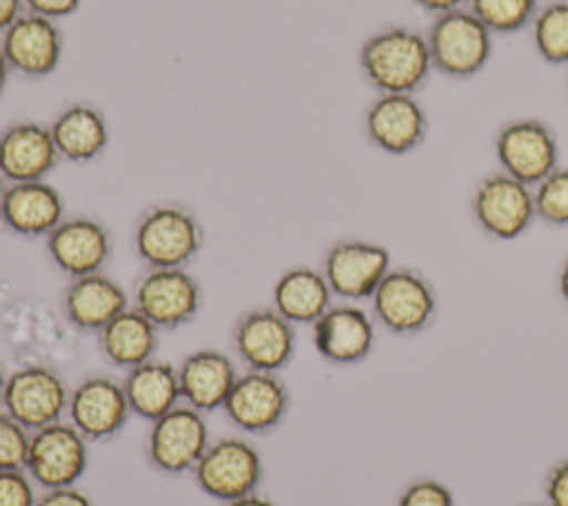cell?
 <instances>
[{"mask_svg": "<svg viewBox=\"0 0 568 506\" xmlns=\"http://www.w3.org/2000/svg\"><path fill=\"white\" fill-rule=\"evenodd\" d=\"M357 62L366 84L377 93L417 95L435 71L424 31L406 24H386L366 36Z\"/></svg>", "mask_w": 568, "mask_h": 506, "instance_id": "obj_1", "label": "cell"}, {"mask_svg": "<svg viewBox=\"0 0 568 506\" xmlns=\"http://www.w3.org/2000/svg\"><path fill=\"white\" fill-rule=\"evenodd\" d=\"M204 244L195 213L175 202L146 206L133 226V251L146 269H186Z\"/></svg>", "mask_w": 568, "mask_h": 506, "instance_id": "obj_2", "label": "cell"}, {"mask_svg": "<svg viewBox=\"0 0 568 506\" xmlns=\"http://www.w3.org/2000/svg\"><path fill=\"white\" fill-rule=\"evenodd\" d=\"M424 36L433 69L453 80H468L481 73L493 58L495 36L468 7L433 16Z\"/></svg>", "mask_w": 568, "mask_h": 506, "instance_id": "obj_3", "label": "cell"}, {"mask_svg": "<svg viewBox=\"0 0 568 506\" xmlns=\"http://www.w3.org/2000/svg\"><path fill=\"white\" fill-rule=\"evenodd\" d=\"M371 315L375 324L393 335H417L437 315L435 286L419 269L390 266L371 295Z\"/></svg>", "mask_w": 568, "mask_h": 506, "instance_id": "obj_4", "label": "cell"}, {"mask_svg": "<svg viewBox=\"0 0 568 506\" xmlns=\"http://www.w3.org/2000/svg\"><path fill=\"white\" fill-rule=\"evenodd\" d=\"M470 213L484 235L499 242L521 237L532 222V186L506 175L504 171L486 173L470 193Z\"/></svg>", "mask_w": 568, "mask_h": 506, "instance_id": "obj_5", "label": "cell"}, {"mask_svg": "<svg viewBox=\"0 0 568 506\" xmlns=\"http://www.w3.org/2000/svg\"><path fill=\"white\" fill-rule=\"evenodd\" d=\"M262 477L264 464L260 451L237 435L213 439L193 468L197 488L222 504L255 493Z\"/></svg>", "mask_w": 568, "mask_h": 506, "instance_id": "obj_6", "label": "cell"}, {"mask_svg": "<svg viewBox=\"0 0 568 506\" xmlns=\"http://www.w3.org/2000/svg\"><path fill=\"white\" fill-rule=\"evenodd\" d=\"M499 171L535 186L559 166V140L555 129L539 118L504 122L493 140Z\"/></svg>", "mask_w": 568, "mask_h": 506, "instance_id": "obj_7", "label": "cell"}, {"mask_svg": "<svg viewBox=\"0 0 568 506\" xmlns=\"http://www.w3.org/2000/svg\"><path fill=\"white\" fill-rule=\"evenodd\" d=\"M209 444L211 437L204 413L182 402L151 422L144 453L158 473L184 475L193 473Z\"/></svg>", "mask_w": 568, "mask_h": 506, "instance_id": "obj_8", "label": "cell"}, {"mask_svg": "<svg viewBox=\"0 0 568 506\" xmlns=\"http://www.w3.org/2000/svg\"><path fill=\"white\" fill-rule=\"evenodd\" d=\"M231 346L246 371L280 373L297 348V331L273 306L244 311L231 328Z\"/></svg>", "mask_w": 568, "mask_h": 506, "instance_id": "obj_9", "label": "cell"}, {"mask_svg": "<svg viewBox=\"0 0 568 506\" xmlns=\"http://www.w3.org/2000/svg\"><path fill=\"white\" fill-rule=\"evenodd\" d=\"M202 302V286L186 269H146L133 286L131 306L160 331H178L197 317Z\"/></svg>", "mask_w": 568, "mask_h": 506, "instance_id": "obj_10", "label": "cell"}, {"mask_svg": "<svg viewBox=\"0 0 568 506\" xmlns=\"http://www.w3.org/2000/svg\"><path fill=\"white\" fill-rule=\"evenodd\" d=\"M89 464V439L67 419L31 433L24 470L47 488L75 486Z\"/></svg>", "mask_w": 568, "mask_h": 506, "instance_id": "obj_11", "label": "cell"}, {"mask_svg": "<svg viewBox=\"0 0 568 506\" xmlns=\"http://www.w3.org/2000/svg\"><path fill=\"white\" fill-rule=\"evenodd\" d=\"M69 393L64 377L51 366L24 364L7 375L2 408L33 433L67 415Z\"/></svg>", "mask_w": 568, "mask_h": 506, "instance_id": "obj_12", "label": "cell"}, {"mask_svg": "<svg viewBox=\"0 0 568 506\" xmlns=\"http://www.w3.org/2000/svg\"><path fill=\"white\" fill-rule=\"evenodd\" d=\"M390 266V253L386 246L359 237H346L326 249L320 271L335 297L342 302H362L371 300Z\"/></svg>", "mask_w": 568, "mask_h": 506, "instance_id": "obj_13", "label": "cell"}, {"mask_svg": "<svg viewBox=\"0 0 568 506\" xmlns=\"http://www.w3.org/2000/svg\"><path fill=\"white\" fill-rule=\"evenodd\" d=\"M288 406V386L277 373L244 371L222 404V413L240 433L266 435L284 422Z\"/></svg>", "mask_w": 568, "mask_h": 506, "instance_id": "obj_14", "label": "cell"}, {"mask_svg": "<svg viewBox=\"0 0 568 506\" xmlns=\"http://www.w3.org/2000/svg\"><path fill=\"white\" fill-rule=\"evenodd\" d=\"M366 140L382 153L406 155L428 135V115L413 93H377L364 109Z\"/></svg>", "mask_w": 568, "mask_h": 506, "instance_id": "obj_15", "label": "cell"}, {"mask_svg": "<svg viewBox=\"0 0 568 506\" xmlns=\"http://www.w3.org/2000/svg\"><path fill=\"white\" fill-rule=\"evenodd\" d=\"M67 417L89 442L113 439L131 417L122 382L102 373L87 375L69 393Z\"/></svg>", "mask_w": 568, "mask_h": 506, "instance_id": "obj_16", "label": "cell"}, {"mask_svg": "<svg viewBox=\"0 0 568 506\" xmlns=\"http://www.w3.org/2000/svg\"><path fill=\"white\" fill-rule=\"evenodd\" d=\"M311 333L320 357L337 366L364 362L375 346V320L357 302L331 304L311 324Z\"/></svg>", "mask_w": 568, "mask_h": 506, "instance_id": "obj_17", "label": "cell"}, {"mask_svg": "<svg viewBox=\"0 0 568 506\" xmlns=\"http://www.w3.org/2000/svg\"><path fill=\"white\" fill-rule=\"evenodd\" d=\"M44 249L51 264L69 280L91 275L111 257V233L91 215H69L44 237Z\"/></svg>", "mask_w": 568, "mask_h": 506, "instance_id": "obj_18", "label": "cell"}, {"mask_svg": "<svg viewBox=\"0 0 568 506\" xmlns=\"http://www.w3.org/2000/svg\"><path fill=\"white\" fill-rule=\"evenodd\" d=\"M0 49L11 71L24 78H44L62 60L64 36L55 20L24 11L2 31Z\"/></svg>", "mask_w": 568, "mask_h": 506, "instance_id": "obj_19", "label": "cell"}, {"mask_svg": "<svg viewBox=\"0 0 568 506\" xmlns=\"http://www.w3.org/2000/svg\"><path fill=\"white\" fill-rule=\"evenodd\" d=\"M60 160L49 124L18 120L0 131V173L7 184L44 180Z\"/></svg>", "mask_w": 568, "mask_h": 506, "instance_id": "obj_20", "label": "cell"}, {"mask_svg": "<svg viewBox=\"0 0 568 506\" xmlns=\"http://www.w3.org/2000/svg\"><path fill=\"white\" fill-rule=\"evenodd\" d=\"M67 217L62 193L47 180L7 184L0 222L20 237H47Z\"/></svg>", "mask_w": 568, "mask_h": 506, "instance_id": "obj_21", "label": "cell"}, {"mask_svg": "<svg viewBox=\"0 0 568 506\" xmlns=\"http://www.w3.org/2000/svg\"><path fill=\"white\" fill-rule=\"evenodd\" d=\"M60 304L67 322L82 333H98L131 306L124 286L102 271L71 277L62 291Z\"/></svg>", "mask_w": 568, "mask_h": 506, "instance_id": "obj_22", "label": "cell"}, {"mask_svg": "<svg viewBox=\"0 0 568 506\" xmlns=\"http://www.w3.org/2000/svg\"><path fill=\"white\" fill-rule=\"evenodd\" d=\"M240 371L231 355L217 348H197L178 366L182 402L200 413H213L226 402Z\"/></svg>", "mask_w": 568, "mask_h": 506, "instance_id": "obj_23", "label": "cell"}, {"mask_svg": "<svg viewBox=\"0 0 568 506\" xmlns=\"http://www.w3.org/2000/svg\"><path fill=\"white\" fill-rule=\"evenodd\" d=\"M51 138L62 160L84 164L102 155L109 144L104 113L89 102L67 104L49 124Z\"/></svg>", "mask_w": 568, "mask_h": 506, "instance_id": "obj_24", "label": "cell"}, {"mask_svg": "<svg viewBox=\"0 0 568 506\" xmlns=\"http://www.w3.org/2000/svg\"><path fill=\"white\" fill-rule=\"evenodd\" d=\"M102 357L122 371H131L155 357L160 328L151 324L135 306L124 308L104 328L95 333Z\"/></svg>", "mask_w": 568, "mask_h": 506, "instance_id": "obj_25", "label": "cell"}, {"mask_svg": "<svg viewBox=\"0 0 568 506\" xmlns=\"http://www.w3.org/2000/svg\"><path fill=\"white\" fill-rule=\"evenodd\" d=\"M122 388L131 415L149 424L182 404L178 366L155 357L131 371H124Z\"/></svg>", "mask_w": 568, "mask_h": 506, "instance_id": "obj_26", "label": "cell"}, {"mask_svg": "<svg viewBox=\"0 0 568 506\" xmlns=\"http://www.w3.org/2000/svg\"><path fill=\"white\" fill-rule=\"evenodd\" d=\"M333 291L320 269H286L273 284V308L291 324H313L331 304Z\"/></svg>", "mask_w": 568, "mask_h": 506, "instance_id": "obj_27", "label": "cell"}, {"mask_svg": "<svg viewBox=\"0 0 568 506\" xmlns=\"http://www.w3.org/2000/svg\"><path fill=\"white\" fill-rule=\"evenodd\" d=\"M535 53L555 67H568V0L539 4L530 27Z\"/></svg>", "mask_w": 568, "mask_h": 506, "instance_id": "obj_28", "label": "cell"}, {"mask_svg": "<svg viewBox=\"0 0 568 506\" xmlns=\"http://www.w3.org/2000/svg\"><path fill=\"white\" fill-rule=\"evenodd\" d=\"M493 36H513L530 27L537 0H468L466 4Z\"/></svg>", "mask_w": 568, "mask_h": 506, "instance_id": "obj_29", "label": "cell"}, {"mask_svg": "<svg viewBox=\"0 0 568 506\" xmlns=\"http://www.w3.org/2000/svg\"><path fill=\"white\" fill-rule=\"evenodd\" d=\"M537 220L550 226H568V166H557L532 186Z\"/></svg>", "mask_w": 568, "mask_h": 506, "instance_id": "obj_30", "label": "cell"}, {"mask_svg": "<svg viewBox=\"0 0 568 506\" xmlns=\"http://www.w3.org/2000/svg\"><path fill=\"white\" fill-rule=\"evenodd\" d=\"M29 437L31 433L2 408L0 411V470L24 468Z\"/></svg>", "mask_w": 568, "mask_h": 506, "instance_id": "obj_31", "label": "cell"}, {"mask_svg": "<svg viewBox=\"0 0 568 506\" xmlns=\"http://www.w3.org/2000/svg\"><path fill=\"white\" fill-rule=\"evenodd\" d=\"M395 506H455V497L444 482L419 477L399 493Z\"/></svg>", "mask_w": 568, "mask_h": 506, "instance_id": "obj_32", "label": "cell"}, {"mask_svg": "<svg viewBox=\"0 0 568 506\" xmlns=\"http://www.w3.org/2000/svg\"><path fill=\"white\" fill-rule=\"evenodd\" d=\"M33 484L24 468L0 470V506H36Z\"/></svg>", "mask_w": 568, "mask_h": 506, "instance_id": "obj_33", "label": "cell"}, {"mask_svg": "<svg viewBox=\"0 0 568 506\" xmlns=\"http://www.w3.org/2000/svg\"><path fill=\"white\" fill-rule=\"evenodd\" d=\"M544 499L546 506H568V457L552 464L546 473Z\"/></svg>", "mask_w": 568, "mask_h": 506, "instance_id": "obj_34", "label": "cell"}, {"mask_svg": "<svg viewBox=\"0 0 568 506\" xmlns=\"http://www.w3.org/2000/svg\"><path fill=\"white\" fill-rule=\"evenodd\" d=\"M22 2H24V11L44 16L58 22L62 18L73 16L80 9L82 0H22Z\"/></svg>", "mask_w": 568, "mask_h": 506, "instance_id": "obj_35", "label": "cell"}, {"mask_svg": "<svg viewBox=\"0 0 568 506\" xmlns=\"http://www.w3.org/2000/svg\"><path fill=\"white\" fill-rule=\"evenodd\" d=\"M36 506H93L91 497L75 488V486H64V488H47Z\"/></svg>", "mask_w": 568, "mask_h": 506, "instance_id": "obj_36", "label": "cell"}, {"mask_svg": "<svg viewBox=\"0 0 568 506\" xmlns=\"http://www.w3.org/2000/svg\"><path fill=\"white\" fill-rule=\"evenodd\" d=\"M422 11L430 13V16H439L459 7H466L468 0H413Z\"/></svg>", "mask_w": 568, "mask_h": 506, "instance_id": "obj_37", "label": "cell"}, {"mask_svg": "<svg viewBox=\"0 0 568 506\" xmlns=\"http://www.w3.org/2000/svg\"><path fill=\"white\" fill-rule=\"evenodd\" d=\"M24 13L22 0H0V33L20 16Z\"/></svg>", "mask_w": 568, "mask_h": 506, "instance_id": "obj_38", "label": "cell"}, {"mask_svg": "<svg viewBox=\"0 0 568 506\" xmlns=\"http://www.w3.org/2000/svg\"><path fill=\"white\" fill-rule=\"evenodd\" d=\"M224 506H277V504H275L271 497H264V495H260V493L255 490V493L244 495V497H240V499L226 502Z\"/></svg>", "mask_w": 568, "mask_h": 506, "instance_id": "obj_39", "label": "cell"}, {"mask_svg": "<svg viewBox=\"0 0 568 506\" xmlns=\"http://www.w3.org/2000/svg\"><path fill=\"white\" fill-rule=\"evenodd\" d=\"M557 289H559V295L564 300V304L568 306V257L564 260L559 273H557Z\"/></svg>", "mask_w": 568, "mask_h": 506, "instance_id": "obj_40", "label": "cell"}, {"mask_svg": "<svg viewBox=\"0 0 568 506\" xmlns=\"http://www.w3.org/2000/svg\"><path fill=\"white\" fill-rule=\"evenodd\" d=\"M9 75H11V67H9V62H7V58H4V53L0 49V95L4 93V89L9 84Z\"/></svg>", "mask_w": 568, "mask_h": 506, "instance_id": "obj_41", "label": "cell"}, {"mask_svg": "<svg viewBox=\"0 0 568 506\" xmlns=\"http://www.w3.org/2000/svg\"><path fill=\"white\" fill-rule=\"evenodd\" d=\"M4 386H7V371L0 362V406H2V395H4Z\"/></svg>", "mask_w": 568, "mask_h": 506, "instance_id": "obj_42", "label": "cell"}, {"mask_svg": "<svg viewBox=\"0 0 568 506\" xmlns=\"http://www.w3.org/2000/svg\"><path fill=\"white\" fill-rule=\"evenodd\" d=\"M4 189H7V180L2 178V173H0V200H2V193H4Z\"/></svg>", "mask_w": 568, "mask_h": 506, "instance_id": "obj_43", "label": "cell"}, {"mask_svg": "<svg viewBox=\"0 0 568 506\" xmlns=\"http://www.w3.org/2000/svg\"><path fill=\"white\" fill-rule=\"evenodd\" d=\"M526 506H546V504H526Z\"/></svg>", "mask_w": 568, "mask_h": 506, "instance_id": "obj_44", "label": "cell"}]
</instances>
